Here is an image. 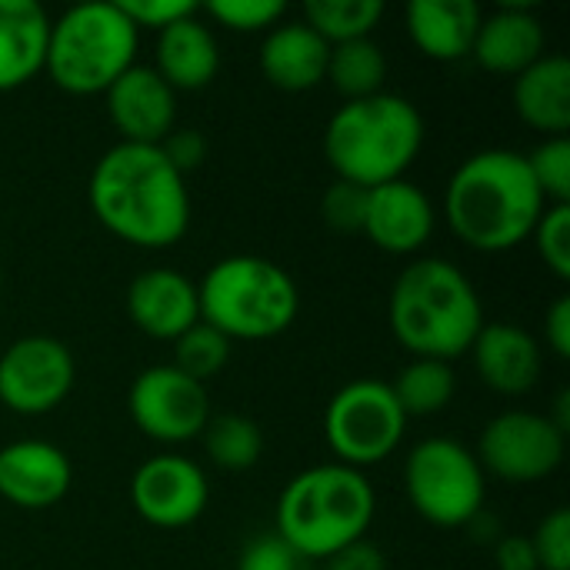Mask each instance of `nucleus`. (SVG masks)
Wrapping results in <instances>:
<instances>
[{"label": "nucleus", "mask_w": 570, "mask_h": 570, "mask_svg": "<svg viewBox=\"0 0 570 570\" xmlns=\"http://www.w3.org/2000/svg\"><path fill=\"white\" fill-rule=\"evenodd\" d=\"M87 200L117 240L140 250H167L190 227L187 177L170 167L160 147L114 144L90 170Z\"/></svg>", "instance_id": "obj_1"}, {"label": "nucleus", "mask_w": 570, "mask_h": 570, "mask_svg": "<svg viewBox=\"0 0 570 570\" xmlns=\"http://www.w3.org/2000/svg\"><path fill=\"white\" fill-rule=\"evenodd\" d=\"M544 207L528 157L508 147H488L461 160L444 190L448 227L481 254H504L531 240Z\"/></svg>", "instance_id": "obj_2"}, {"label": "nucleus", "mask_w": 570, "mask_h": 570, "mask_svg": "<svg viewBox=\"0 0 570 570\" xmlns=\"http://www.w3.org/2000/svg\"><path fill=\"white\" fill-rule=\"evenodd\" d=\"M387 321L394 341L411 357L451 364L471 351L484 327V307L471 277L458 264L421 257L397 274L387 297Z\"/></svg>", "instance_id": "obj_3"}, {"label": "nucleus", "mask_w": 570, "mask_h": 570, "mask_svg": "<svg viewBox=\"0 0 570 570\" xmlns=\"http://www.w3.org/2000/svg\"><path fill=\"white\" fill-rule=\"evenodd\" d=\"M421 147V110L391 90L364 100H344V107L324 127V157L331 170L337 180H351L364 190L404 180Z\"/></svg>", "instance_id": "obj_4"}, {"label": "nucleus", "mask_w": 570, "mask_h": 570, "mask_svg": "<svg viewBox=\"0 0 570 570\" xmlns=\"http://www.w3.org/2000/svg\"><path fill=\"white\" fill-rule=\"evenodd\" d=\"M374 488L364 471L347 464H317L287 481L277 501V534L297 558L327 561L334 551L361 541L374 521Z\"/></svg>", "instance_id": "obj_5"}, {"label": "nucleus", "mask_w": 570, "mask_h": 570, "mask_svg": "<svg viewBox=\"0 0 570 570\" xmlns=\"http://www.w3.org/2000/svg\"><path fill=\"white\" fill-rule=\"evenodd\" d=\"M200 321L234 341H271L301 314L294 277L257 254H230L197 284Z\"/></svg>", "instance_id": "obj_6"}, {"label": "nucleus", "mask_w": 570, "mask_h": 570, "mask_svg": "<svg viewBox=\"0 0 570 570\" xmlns=\"http://www.w3.org/2000/svg\"><path fill=\"white\" fill-rule=\"evenodd\" d=\"M137 43L140 30L117 0L80 3L50 20L43 73L73 97L107 94V87L137 63Z\"/></svg>", "instance_id": "obj_7"}, {"label": "nucleus", "mask_w": 570, "mask_h": 570, "mask_svg": "<svg viewBox=\"0 0 570 570\" xmlns=\"http://www.w3.org/2000/svg\"><path fill=\"white\" fill-rule=\"evenodd\" d=\"M411 508L434 528H471L484 514L488 474L474 451L454 438H428L411 448L404 464Z\"/></svg>", "instance_id": "obj_8"}, {"label": "nucleus", "mask_w": 570, "mask_h": 570, "mask_svg": "<svg viewBox=\"0 0 570 570\" xmlns=\"http://www.w3.org/2000/svg\"><path fill=\"white\" fill-rule=\"evenodd\" d=\"M407 414L384 381H351L331 397L324 411V438L337 454V464L354 471L391 458L401 448Z\"/></svg>", "instance_id": "obj_9"}, {"label": "nucleus", "mask_w": 570, "mask_h": 570, "mask_svg": "<svg viewBox=\"0 0 570 570\" xmlns=\"http://www.w3.org/2000/svg\"><path fill=\"white\" fill-rule=\"evenodd\" d=\"M568 451V434L548 414L504 411L491 417L478 438V464L504 484H538L551 478Z\"/></svg>", "instance_id": "obj_10"}, {"label": "nucleus", "mask_w": 570, "mask_h": 570, "mask_svg": "<svg viewBox=\"0 0 570 570\" xmlns=\"http://www.w3.org/2000/svg\"><path fill=\"white\" fill-rule=\"evenodd\" d=\"M134 428L157 444H187L204 434L210 421L207 387L180 374L174 364L140 371L127 391Z\"/></svg>", "instance_id": "obj_11"}, {"label": "nucleus", "mask_w": 570, "mask_h": 570, "mask_svg": "<svg viewBox=\"0 0 570 570\" xmlns=\"http://www.w3.org/2000/svg\"><path fill=\"white\" fill-rule=\"evenodd\" d=\"M77 381L73 354L63 341L27 334L0 354V404L23 417L57 411Z\"/></svg>", "instance_id": "obj_12"}, {"label": "nucleus", "mask_w": 570, "mask_h": 570, "mask_svg": "<svg viewBox=\"0 0 570 570\" xmlns=\"http://www.w3.org/2000/svg\"><path fill=\"white\" fill-rule=\"evenodd\" d=\"M210 501V484L197 461L184 454L147 458L130 478V504L150 528L177 531L194 524Z\"/></svg>", "instance_id": "obj_13"}, {"label": "nucleus", "mask_w": 570, "mask_h": 570, "mask_svg": "<svg viewBox=\"0 0 570 570\" xmlns=\"http://www.w3.org/2000/svg\"><path fill=\"white\" fill-rule=\"evenodd\" d=\"M438 227V210L431 197L411 180H391L367 190L364 237L394 257L417 254Z\"/></svg>", "instance_id": "obj_14"}, {"label": "nucleus", "mask_w": 570, "mask_h": 570, "mask_svg": "<svg viewBox=\"0 0 570 570\" xmlns=\"http://www.w3.org/2000/svg\"><path fill=\"white\" fill-rule=\"evenodd\" d=\"M107 117L124 144L157 147L177 124V94L154 67L134 63L107 87Z\"/></svg>", "instance_id": "obj_15"}, {"label": "nucleus", "mask_w": 570, "mask_h": 570, "mask_svg": "<svg viewBox=\"0 0 570 570\" xmlns=\"http://www.w3.org/2000/svg\"><path fill=\"white\" fill-rule=\"evenodd\" d=\"M73 484L70 458L50 441H13L0 448V498L23 511H43L67 498Z\"/></svg>", "instance_id": "obj_16"}, {"label": "nucleus", "mask_w": 570, "mask_h": 570, "mask_svg": "<svg viewBox=\"0 0 570 570\" xmlns=\"http://www.w3.org/2000/svg\"><path fill=\"white\" fill-rule=\"evenodd\" d=\"M127 314L140 334L174 344L200 321L197 284L170 267L144 271L127 287Z\"/></svg>", "instance_id": "obj_17"}, {"label": "nucleus", "mask_w": 570, "mask_h": 570, "mask_svg": "<svg viewBox=\"0 0 570 570\" xmlns=\"http://www.w3.org/2000/svg\"><path fill=\"white\" fill-rule=\"evenodd\" d=\"M471 357L481 384L504 397H521L534 391V384L541 381V364H544L541 344L534 334H528L518 324L484 321V327L471 344Z\"/></svg>", "instance_id": "obj_18"}, {"label": "nucleus", "mask_w": 570, "mask_h": 570, "mask_svg": "<svg viewBox=\"0 0 570 570\" xmlns=\"http://www.w3.org/2000/svg\"><path fill=\"white\" fill-rule=\"evenodd\" d=\"M548 33L541 17L524 3H504L481 17L471 57L501 77H518L544 57Z\"/></svg>", "instance_id": "obj_19"}, {"label": "nucleus", "mask_w": 570, "mask_h": 570, "mask_svg": "<svg viewBox=\"0 0 570 570\" xmlns=\"http://www.w3.org/2000/svg\"><path fill=\"white\" fill-rule=\"evenodd\" d=\"M154 70L160 80L177 90H204L220 73V43L214 27L200 20V10L164 27L154 47Z\"/></svg>", "instance_id": "obj_20"}, {"label": "nucleus", "mask_w": 570, "mask_h": 570, "mask_svg": "<svg viewBox=\"0 0 570 570\" xmlns=\"http://www.w3.org/2000/svg\"><path fill=\"white\" fill-rule=\"evenodd\" d=\"M331 43L321 40L304 20H281L264 33L261 43V73L271 87L284 94H304L327 80Z\"/></svg>", "instance_id": "obj_21"}, {"label": "nucleus", "mask_w": 570, "mask_h": 570, "mask_svg": "<svg viewBox=\"0 0 570 570\" xmlns=\"http://www.w3.org/2000/svg\"><path fill=\"white\" fill-rule=\"evenodd\" d=\"M481 7L474 0H411L404 10L407 37L414 47L438 63H454L471 57Z\"/></svg>", "instance_id": "obj_22"}, {"label": "nucleus", "mask_w": 570, "mask_h": 570, "mask_svg": "<svg viewBox=\"0 0 570 570\" xmlns=\"http://www.w3.org/2000/svg\"><path fill=\"white\" fill-rule=\"evenodd\" d=\"M50 17L33 0H0V94L43 73Z\"/></svg>", "instance_id": "obj_23"}, {"label": "nucleus", "mask_w": 570, "mask_h": 570, "mask_svg": "<svg viewBox=\"0 0 570 570\" xmlns=\"http://www.w3.org/2000/svg\"><path fill=\"white\" fill-rule=\"evenodd\" d=\"M518 117L548 137H564L570 130V60L561 53H544L524 73L514 77L511 90Z\"/></svg>", "instance_id": "obj_24"}, {"label": "nucleus", "mask_w": 570, "mask_h": 570, "mask_svg": "<svg viewBox=\"0 0 570 570\" xmlns=\"http://www.w3.org/2000/svg\"><path fill=\"white\" fill-rule=\"evenodd\" d=\"M384 77H387V57H384V50L371 37L331 47L327 80L334 83V90L344 100H364V97L381 94L384 90Z\"/></svg>", "instance_id": "obj_25"}, {"label": "nucleus", "mask_w": 570, "mask_h": 570, "mask_svg": "<svg viewBox=\"0 0 570 570\" xmlns=\"http://www.w3.org/2000/svg\"><path fill=\"white\" fill-rule=\"evenodd\" d=\"M391 391L407 417H431V414H441L454 401L458 377L448 361L411 357V364L401 367Z\"/></svg>", "instance_id": "obj_26"}, {"label": "nucleus", "mask_w": 570, "mask_h": 570, "mask_svg": "<svg viewBox=\"0 0 570 570\" xmlns=\"http://www.w3.org/2000/svg\"><path fill=\"white\" fill-rule=\"evenodd\" d=\"M200 438L207 458L220 471H250L264 454V434L247 414H210Z\"/></svg>", "instance_id": "obj_27"}, {"label": "nucleus", "mask_w": 570, "mask_h": 570, "mask_svg": "<svg viewBox=\"0 0 570 570\" xmlns=\"http://www.w3.org/2000/svg\"><path fill=\"white\" fill-rule=\"evenodd\" d=\"M381 17H384L381 0H307L304 3V23L331 47L371 37Z\"/></svg>", "instance_id": "obj_28"}, {"label": "nucleus", "mask_w": 570, "mask_h": 570, "mask_svg": "<svg viewBox=\"0 0 570 570\" xmlns=\"http://www.w3.org/2000/svg\"><path fill=\"white\" fill-rule=\"evenodd\" d=\"M227 361H230V341L204 321H197L190 331H184L174 341V361L170 364L197 384L217 377L227 367Z\"/></svg>", "instance_id": "obj_29"}, {"label": "nucleus", "mask_w": 570, "mask_h": 570, "mask_svg": "<svg viewBox=\"0 0 570 570\" xmlns=\"http://www.w3.org/2000/svg\"><path fill=\"white\" fill-rule=\"evenodd\" d=\"M210 20L230 33H267L287 13L281 0H214L204 7Z\"/></svg>", "instance_id": "obj_30"}, {"label": "nucleus", "mask_w": 570, "mask_h": 570, "mask_svg": "<svg viewBox=\"0 0 570 570\" xmlns=\"http://www.w3.org/2000/svg\"><path fill=\"white\" fill-rule=\"evenodd\" d=\"M528 157V167L544 194L548 204H570V140L568 137H548L541 147H534Z\"/></svg>", "instance_id": "obj_31"}, {"label": "nucleus", "mask_w": 570, "mask_h": 570, "mask_svg": "<svg viewBox=\"0 0 570 570\" xmlns=\"http://www.w3.org/2000/svg\"><path fill=\"white\" fill-rule=\"evenodd\" d=\"M531 240L544 267L558 281H570V204H548Z\"/></svg>", "instance_id": "obj_32"}, {"label": "nucleus", "mask_w": 570, "mask_h": 570, "mask_svg": "<svg viewBox=\"0 0 570 570\" xmlns=\"http://www.w3.org/2000/svg\"><path fill=\"white\" fill-rule=\"evenodd\" d=\"M367 214V190L351 180H334L321 197V217L337 234H361Z\"/></svg>", "instance_id": "obj_33"}, {"label": "nucleus", "mask_w": 570, "mask_h": 570, "mask_svg": "<svg viewBox=\"0 0 570 570\" xmlns=\"http://www.w3.org/2000/svg\"><path fill=\"white\" fill-rule=\"evenodd\" d=\"M538 568L541 570H570V511H551L531 534Z\"/></svg>", "instance_id": "obj_34"}, {"label": "nucleus", "mask_w": 570, "mask_h": 570, "mask_svg": "<svg viewBox=\"0 0 570 570\" xmlns=\"http://www.w3.org/2000/svg\"><path fill=\"white\" fill-rule=\"evenodd\" d=\"M237 570H301V558L277 531H271L244 544Z\"/></svg>", "instance_id": "obj_35"}, {"label": "nucleus", "mask_w": 570, "mask_h": 570, "mask_svg": "<svg viewBox=\"0 0 570 570\" xmlns=\"http://www.w3.org/2000/svg\"><path fill=\"white\" fill-rule=\"evenodd\" d=\"M120 10L127 13V20L137 30L160 33L164 27L190 17L197 10V3H190V0H120Z\"/></svg>", "instance_id": "obj_36"}, {"label": "nucleus", "mask_w": 570, "mask_h": 570, "mask_svg": "<svg viewBox=\"0 0 570 570\" xmlns=\"http://www.w3.org/2000/svg\"><path fill=\"white\" fill-rule=\"evenodd\" d=\"M160 154L170 160V167L177 170V174H190V170H197L204 160H207V140H204V134L200 130H170L160 144Z\"/></svg>", "instance_id": "obj_37"}, {"label": "nucleus", "mask_w": 570, "mask_h": 570, "mask_svg": "<svg viewBox=\"0 0 570 570\" xmlns=\"http://www.w3.org/2000/svg\"><path fill=\"white\" fill-rule=\"evenodd\" d=\"M324 564H327V570H387V558L377 544L361 538V541L334 551Z\"/></svg>", "instance_id": "obj_38"}, {"label": "nucleus", "mask_w": 570, "mask_h": 570, "mask_svg": "<svg viewBox=\"0 0 570 570\" xmlns=\"http://www.w3.org/2000/svg\"><path fill=\"white\" fill-rule=\"evenodd\" d=\"M544 341H548V347L554 351V357L568 361L570 357V297L568 294H561V297L548 307V314H544Z\"/></svg>", "instance_id": "obj_39"}, {"label": "nucleus", "mask_w": 570, "mask_h": 570, "mask_svg": "<svg viewBox=\"0 0 570 570\" xmlns=\"http://www.w3.org/2000/svg\"><path fill=\"white\" fill-rule=\"evenodd\" d=\"M494 561H498V570H541L531 538H521V534L501 538L494 548Z\"/></svg>", "instance_id": "obj_40"}, {"label": "nucleus", "mask_w": 570, "mask_h": 570, "mask_svg": "<svg viewBox=\"0 0 570 570\" xmlns=\"http://www.w3.org/2000/svg\"><path fill=\"white\" fill-rule=\"evenodd\" d=\"M0 287H3V274H0Z\"/></svg>", "instance_id": "obj_41"}]
</instances>
